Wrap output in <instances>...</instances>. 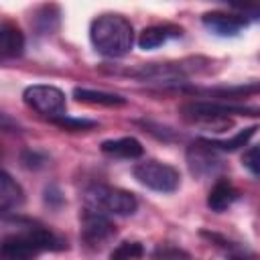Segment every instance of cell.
Instances as JSON below:
<instances>
[{"label": "cell", "instance_id": "7", "mask_svg": "<svg viewBox=\"0 0 260 260\" xmlns=\"http://www.w3.org/2000/svg\"><path fill=\"white\" fill-rule=\"evenodd\" d=\"M116 236V225L108 213L98 211L89 205L81 211V242L89 250H102Z\"/></svg>", "mask_w": 260, "mask_h": 260}, {"label": "cell", "instance_id": "2", "mask_svg": "<svg viewBox=\"0 0 260 260\" xmlns=\"http://www.w3.org/2000/svg\"><path fill=\"white\" fill-rule=\"evenodd\" d=\"M65 244L49 230L28 225L16 234H10L0 244V256L2 258H30L45 250H61Z\"/></svg>", "mask_w": 260, "mask_h": 260}, {"label": "cell", "instance_id": "22", "mask_svg": "<svg viewBox=\"0 0 260 260\" xmlns=\"http://www.w3.org/2000/svg\"><path fill=\"white\" fill-rule=\"evenodd\" d=\"M242 165L254 175L258 177V171H260V160H258V146H250L248 150H244L242 154Z\"/></svg>", "mask_w": 260, "mask_h": 260}, {"label": "cell", "instance_id": "11", "mask_svg": "<svg viewBox=\"0 0 260 260\" xmlns=\"http://www.w3.org/2000/svg\"><path fill=\"white\" fill-rule=\"evenodd\" d=\"M181 35H183L181 26H175V24H152V26H146L138 35V47L144 49V51H150V49H156V47L165 45L171 39H179Z\"/></svg>", "mask_w": 260, "mask_h": 260}, {"label": "cell", "instance_id": "25", "mask_svg": "<svg viewBox=\"0 0 260 260\" xmlns=\"http://www.w3.org/2000/svg\"><path fill=\"white\" fill-rule=\"evenodd\" d=\"M8 130H18V124L14 120H10L8 116L0 114V132H8Z\"/></svg>", "mask_w": 260, "mask_h": 260}, {"label": "cell", "instance_id": "8", "mask_svg": "<svg viewBox=\"0 0 260 260\" xmlns=\"http://www.w3.org/2000/svg\"><path fill=\"white\" fill-rule=\"evenodd\" d=\"M22 100L28 108H32L35 112L47 116V118H55L65 114V93L55 87V85H45V83H37V85H28L22 91Z\"/></svg>", "mask_w": 260, "mask_h": 260}, {"label": "cell", "instance_id": "13", "mask_svg": "<svg viewBox=\"0 0 260 260\" xmlns=\"http://www.w3.org/2000/svg\"><path fill=\"white\" fill-rule=\"evenodd\" d=\"M24 203V191L12 175L0 171V213L16 211Z\"/></svg>", "mask_w": 260, "mask_h": 260}, {"label": "cell", "instance_id": "15", "mask_svg": "<svg viewBox=\"0 0 260 260\" xmlns=\"http://www.w3.org/2000/svg\"><path fill=\"white\" fill-rule=\"evenodd\" d=\"M102 152H106L110 156H118V158H138V156H142L144 148L136 138L124 136V138H116V140H104Z\"/></svg>", "mask_w": 260, "mask_h": 260}, {"label": "cell", "instance_id": "18", "mask_svg": "<svg viewBox=\"0 0 260 260\" xmlns=\"http://www.w3.org/2000/svg\"><path fill=\"white\" fill-rule=\"evenodd\" d=\"M256 126H248L244 130H240L238 134H234L232 138H225V140H217V138H203L209 146H213L215 150H236V148H242L244 144L250 142V138L256 134Z\"/></svg>", "mask_w": 260, "mask_h": 260}, {"label": "cell", "instance_id": "4", "mask_svg": "<svg viewBox=\"0 0 260 260\" xmlns=\"http://www.w3.org/2000/svg\"><path fill=\"white\" fill-rule=\"evenodd\" d=\"M209 65L207 59H185V61H171V63H142L136 69H130L128 75L138 77L142 81H162V83H177L193 73H199Z\"/></svg>", "mask_w": 260, "mask_h": 260}, {"label": "cell", "instance_id": "17", "mask_svg": "<svg viewBox=\"0 0 260 260\" xmlns=\"http://www.w3.org/2000/svg\"><path fill=\"white\" fill-rule=\"evenodd\" d=\"M59 24V8L55 4L41 6L32 16V26L39 30V35H51Z\"/></svg>", "mask_w": 260, "mask_h": 260}, {"label": "cell", "instance_id": "5", "mask_svg": "<svg viewBox=\"0 0 260 260\" xmlns=\"http://www.w3.org/2000/svg\"><path fill=\"white\" fill-rule=\"evenodd\" d=\"M85 203L108 215H132L138 209L134 193L112 185H91L85 191Z\"/></svg>", "mask_w": 260, "mask_h": 260}, {"label": "cell", "instance_id": "20", "mask_svg": "<svg viewBox=\"0 0 260 260\" xmlns=\"http://www.w3.org/2000/svg\"><path fill=\"white\" fill-rule=\"evenodd\" d=\"M213 2H221V4L238 10L240 14H244L250 20L258 18V0H213Z\"/></svg>", "mask_w": 260, "mask_h": 260}, {"label": "cell", "instance_id": "24", "mask_svg": "<svg viewBox=\"0 0 260 260\" xmlns=\"http://www.w3.org/2000/svg\"><path fill=\"white\" fill-rule=\"evenodd\" d=\"M152 254L154 256H162V258H167V256H189L187 252H183L179 248H156Z\"/></svg>", "mask_w": 260, "mask_h": 260}, {"label": "cell", "instance_id": "14", "mask_svg": "<svg viewBox=\"0 0 260 260\" xmlns=\"http://www.w3.org/2000/svg\"><path fill=\"white\" fill-rule=\"evenodd\" d=\"M238 195H240L238 189L228 179H219V181H215V185L211 187V191L207 195V205L211 211L221 213L238 199Z\"/></svg>", "mask_w": 260, "mask_h": 260}, {"label": "cell", "instance_id": "19", "mask_svg": "<svg viewBox=\"0 0 260 260\" xmlns=\"http://www.w3.org/2000/svg\"><path fill=\"white\" fill-rule=\"evenodd\" d=\"M53 124H57L59 128H65V130H71V132H77V130H89V128H95L98 122L93 120H85V118H69L65 114L61 116H55V118H49Z\"/></svg>", "mask_w": 260, "mask_h": 260}, {"label": "cell", "instance_id": "16", "mask_svg": "<svg viewBox=\"0 0 260 260\" xmlns=\"http://www.w3.org/2000/svg\"><path fill=\"white\" fill-rule=\"evenodd\" d=\"M73 95L77 102H85V104H100V106H124L126 104L122 95L108 93V91H95L87 87H75Z\"/></svg>", "mask_w": 260, "mask_h": 260}, {"label": "cell", "instance_id": "10", "mask_svg": "<svg viewBox=\"0 0 260 260\" xmlns=\"http://www.w3.org/2000/svg\"><path fill=\"white\" fill-rule=\"evenodd\" d=\"M248 20L250 18L240 12H205L201 18L203 26L219 37H236L244 26H248Z\"/></svg>", "mask_w": 260, "mask_h": 260}, {"label": "cell", "instance_id": "21", "mask_svg": "<svg viewBox=\"0 0 260 260\" xmlns=\"http://www.w3.org/2000/svg\"><path fill=\"white\" fill-rule=\"evenodd\" d=\"M144 254L142 246L138 242H122L118 248L112 250V258H140Z\"/></svg>", "mask_w": 260, "mask_h": 260}, {"label": "cell", "instance_id": "6", "mask_svg": "<svg viewBox=\"0 0 260 260\" xmlns=\"http://www.w3.org/2000/svg\"><path fill=\"white\" fill-rule=\"evenodd\" d=\"M134 179L158 193H173L181 185V175L175 167L160 160H142L134 167Z\"/></svg>", "mask_w": 260, "mask_h": 260}, {"label": "cell", "instance_id": "23", "mask_svg": "<svg viewBox=\"0 0 260 260\" xmlns=\"http://www.w3.org/2000/svg\"><path fill=\"white\" fill-rule=\"evenodd\" d=\"M22 162H24L26 169H39V167H43L47 162V158L43 154H39L37 150H26L22 154Z\"/></svg>", "mask_w": 260, "mask_h": 260}, {"label": "cell", "instance_id": "9", "mask_svg": "<svg viewBox=\"0 0 260 260\" xmlns=\"http://www.w3.org/2000/svg\"><path fill=\"white\" fill-rule=\"evenodd\" d=\"M219 150H215L213 146H209L203 138H199L197 142H193L187 148V167L191 171L193 177L197 179H207V177H215L221 169L223 162L217 154Z\"/></svg>", "mask_w": 260, "mask_h": 260}, {"label": "cell", "instance_id": "12", "mask_svg": "<svg viewBox=\"0 0 260 260\" xmlns=\"http://www.w3.org/2000/svg\"><path fill=\"white\" fill-rule=\"evenodd\" d=\"M24 53V35L22 30L6 20L0 24V59H16Z\"/></svg>", "mask_w": 260, "mask_h": 260}, {"label": "cell", "instance_id": "1", "mask_svg": "<svg viewBox=\"0 0 260 260\" xmlns=\"http://www.w3.org/2000/svg\"><path fill=\"white\" fill-rule=\"evenodd\" d=\"M89 39L100 55L120 59L126 57L134 47V28L126 16L108 12L91 20Z\"/></svg>", "mask_w": 260, "mask_h": 260}, {"label": "cell", "instance_id": "3", "mask_svg": "<svg viewBox=\"0 0 260 260\" xmlns=\"http://www.w3.org/2000/svg\"><path fill=\"white\" fill-rule=\"evenodd\" d=\"M256 108H242V106H232L225 102H189L185 106H181V114L187 122L191 124H199L205 128H211L213 132H223L225 128L232 126V118L234 114H244V116H256Z\"/></svg>", "mask_w": 260, "mask_h": 260}]
</instances>
